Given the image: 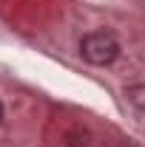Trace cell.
I'll use <instances>...</instances> for the list:
<instances>
[{
	"label": "cell",
	"instance_id": "2",
	"mask_svg": "<svg viewBox=\"0 0 145 147\" xmlns=\"http://www.w3.org/2000/svg\"><path fill=\"white\" fill-rule=\"evenodd\" d=\"M125 96H128V102H131L134 108L145 110V82L142 85H131V88L125 91Z\"/></svg>",
	"mask_w": 145,
	"mask_h": 147
},
{
	"label": "cell",
	"instance_id": "3",
	"mask_svg": "<svg viewBox=\"0 0 145 147\" xmlns=\"http://www.w3.org/2000/svg\"><path fill=\"white\" fill-rule=\"evenodd\" d=\"M0 119H3V105H0Z\"/></svg>",
	"mask_w": 145,
	"mask_h": 147
},
{
	"label": "cell",
	"instance_id": "1",
	"mask_svg": "<svg viewBox=\"0 0 145 147\" xmlns=\"http://www.w3.org/2000/svg\"><path fill=\"white\" fill-rule=\"evenodd\" d=\"M80 57L88 65L105 68V65H111L120 57V40L111 34V31H103V28L88 31V34L80 40Z\"/></svg>",
	"mask_w": 145,
	"mask_h": 147
}]
</instances>
